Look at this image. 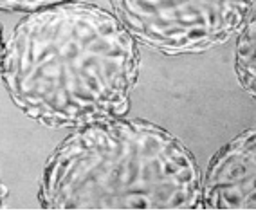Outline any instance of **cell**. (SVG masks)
<instances>
[{"mask_svg": "<svg viewBox=\"0 0 256 211\" xmlns=\"http://www.w3.org/2000/svg\"><path fill=\"white\" fill-rule=\"evenodd\" d=\"M139 69L138 42L116 14L74 0L26 13L0 76L28 118L76 130L126 116Z\"/></svg>", "mask_w": 256, "mask_h": 211, "instance_id": "1", "label": "cell"}, {"mask_svg": "<svg viewBox=\"0 0 256 211\" xmlns=\"http://www.w3.org/2000/svg\"><path fill=\"white\" fill-rule=\"evenodd\" d=\"M195 156L159 124L116 118L76 128L42 172L44 210H202Z\"/></svg>", "mask_w": 256, "mask_h": 211, "instance_id": "2", "label": "cell"}, {"mask_svg": "<svg viewBox=\"0 0 256 211\" xmlns=\"http://www.w3.org/2000/svg\"><path fill=\"white\" fill-rule=\"evenodd\" d=\"M110 6L138 44L182 56L228 44L249 20L254 0H110Z\"/></svg>", "mask_w": 256, "mask_h": 211, "instance_id": "3", "label": "cell"}, {"mask_svg": "<svg viewBox=\"0 0 256 211\" xmlns=\"http://www.w3.org/2000/svg\"><path fill=\"white\" fill-rule=\"evenodd\" d=\"M202 210L256 211V126L210 159L202 177Z\"/></svg>", "mask_w": 256, "mask_h": 211, "instance_id": "4", "label": "cell"}, {"mask_svg": "<svg viewBox=\"0 0 256 211\" xmlns=\"http://www.w3.org/2000/svg\"><path fill=\"white\" fill-rule=\"evenodd\" d=\"M236 36L234 74L240 87L256 100V14L249 16Z\"/></svg>", "mask_w": 256, "mask_h": 211, "instance_id": "5", "label": "cell"}, {"mask_svg": "<svg viewBox=\"0 0 256 211\" xmlns=\"http://www.w3.org/2000/svg\"><path fill=\"white\" fill-rule=\"evenodd\" d=\"M74 0H0V11H18V13H32V11L50 8L56 4H65Z\"/></svg>", "mask_w": 256, "mask_h": 211, "instance_id": "6", "label": "cell"}, {"mask_svg": "<svg viewBox=\"0 0 256 211\" xmlns=\"http://www.w3.org/2000/svg\"><path fill=\"white\" fill-rule=\"evenodd\" d=\"M6 197H8V190H6V184L2 182V179H0V208L4 206Z\"/></svg>", "mask_w": 256, "mask_h": 211, "instance_id": "7", "label": "cell"}, {"mask_svg": "<svg viewBox=\"0 0 256 211\" xmlns=\"http://www.w3.org/2000/svg\"><path fill=\"white\" fill-rule=\"evenodd\" d=\"M4 36H2V26H0V74H2V56H4Z\"/></svg>", "mask_w": 256, "mask_h": 211, "instance_id": "8", "label": "cell"}]
</instances>
